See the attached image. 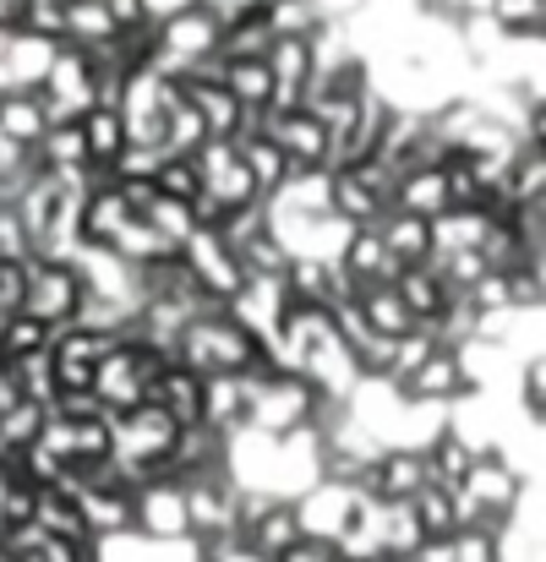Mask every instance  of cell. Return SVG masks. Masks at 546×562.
<instances>
[{
	"mask_svg": "<svg viewBox=\"0 0 546 562\" xmlns=\"http://www.w3.org/2000/svg\"><path fill=\"white\" fill-rule=\"evenodd\" d=\"M268 44H274V22H268V11H263V5H252V11H241L235 22H224V27H219V55H224V60L268 55Z\"/></svg>",
	"mask_w": 546,
	"mask_h": 562,
	"instance_id": "obj_17",
	"label": "cell"
},
{
	"mask_svg": "<svg viewBox=\"0 0 546 562\" xmlns=\"http://www.w3.org/2000/svg\"><path fill=\"white\" fill-rule=\"evenodd\" d=\"M44 126H49V115H44V99H38V88L0 93V137H11V143L33 148V143L44 137Z\"/></svg>",
	"mask_w": 546,
	"mask_h": 562,
	"instance_id": "obj_14",
	"label": "cell"
},
{
	"mask_svg": "<svg viewBox=\"0 0 546 562\" xmlns=\"http://www.w3.org/2000/svg\"><path fill=\"white\" fill-rule=\"evenodd\" d=\"M22 11L27 0H0V27H22Z\"/></svg>",
	"mask_w": 546,
	"mask_h": 562,
	"instance_id": "obj_31",
	"label": "cell"
},
{
	"mask_svg": "<svg viewBox=\"0 0 546 562\" xmlns=\"http://www.w3.org/2000/svg\"><path fill=\"white\" fill-rule=\"evenodd\" d=\"M235 257H241L246 273H285V262H290V251H285V240L274 229H257V235L235 240Z\"/></svg>",
	"mask_w": 546,
	"mask_h": 562,
	"instance_id": "obj_25",
	"label": "cell"
},
{
	"mask_svg": "<svg viewBox=\"0 0 546 562\" xmlns=\"http://www.w3.org/2000/svg\"><path fill=\"white\" fill-rule=\"evenodd\" d=\"M176 361L191 367L197 376H224V372H263V367H274L268 361V345L257 339V334H246L224 306H213V312H197V317H186L181 339H176Z\"/></svg>",
	"mask_w": 546,
	"mask_h": 562,
	"instance_id": "obj_1",
	"label": "cell"
},
{
	"mask_svg": "<svg viewBox=\"0 0 546 562\" xmlns=\"http://www.w3.org/2000/svg\"><path fill=\"white\" fill-rule=\"evenodd\" d=\"M77 503H82V519H88V536L93 541H115V536H132L137 530V492L126 481L82 486Z\"/></svg>",
	"mask_w": 546,
	"mask_h": 562,
	"instance_id": "obj_7",
	"label": "cell"
},
{
	"mask_svg": "<svg viewBox=\"0 0 546 562\" xmlns=\"http://www.w3.org/2000/svg\"><path fill=\"white\" fill-rule=\"evenodd\" d=\"M197 5H202L208 16H219V27H224V22H235L241 11H252V5H263V0H197Z\"/></svg>",
	"mask_w": 546,
	"mask_h": 562,
	"instance_id": "obj_30",
	"label": "cell"
},
{
	"mask_svg": "<svg viewBox=\"0 0 546 562\" xmlns=\"http://www.w3.org/2000/svg\"><path fill=\"white\" fill-rule=\"evenodd\" d=\"M520 398H525V415L542 426V415H546V361H542V350L525 361V372H520Z\"/></svg>",
	"mask_w": 546,
	"mask_h": 562,
	"instance_id": "obj_28",
	"label": "cell"
},
{
	"mask_svg": "<svg viewBox=\"0 0 546 562\" xmlns=\"http://www.w3.org/2000/svg\"><path fill=\"white\" fill-rule=\"evenodd\" d=\"M377 235H382V246H388V257H393L399 268L432 262V218L404 213V207H388V213L377 218Z\"/></svg>",
	"mask_w": 546,
	"mask_h": 562,
	"instance_id": "obj_11",
	"label": "cell"
},
{
	"mask_svg": "<svg viewBox=\"0 0 546 562\" xmlns=\"http://www.w3.org/2000/svg\"><path fill=\"white\" fill-rule=\"evenodd\" d=\"M224 88L246 104V110H263L274 99V71H268V55H241V60H224Z\"/></svg>",
	"mask_w": 546,
	"mask_h": 562,
	"instance_id": "obj_19",
	"label": "cell"
},
{
	"mask_svg": "<svg viewBox=\"0 0 546 562\" xmlns=\"http://www.w3.org/2000/svg\"><path fill=\"white\" fill-rule=\"evenodd\" d=\"M235 148H241V165H246V176H252L257 196H268L274 187H285V176H290V159H285V148H279L274 137H263V132H246V137H235Z\"/></svg>",
	"mask_w": 546,
	"mask_h": 562,
	"instance_id": "obj_15",
	"label": "cell"
},
{
	"mask_svg": "<svg viewBox=\"0 0 546 562\" xmlns=\"http://www.w3.org/2000/svg\"><path fill=\"white\" fill-rule=\"evenodd\" d=\"M487 16L503 27V38L520 44H542L546 27V0H487Z\"/></svg>",
	"mask_w": 546,
	"mask_h": 562,
	"instance_id": "obj_22",
	"label": "cell"
},
{
	"mask_svg": "<svg viewBox=\"0 0 546 562\" xmlns=\"http://www.w3.org/2000/svg\"><path fill=\"white\" fill-rule=\"evenodd\" d=\"M181 262H186V273L197 279V290H202L208 301H219V306L246 284V268H241L235 246H230L219 229H208V224H197L181 240Z\"/></svg>",
	"mask_w": 546,
	"mask_h": 562,
	"instance_id": "obj_3",
	"label": "cell"
},
{
	"mask_svg": "<svg viewBox=\"0 0 546 562\" xmlns=\"http://www.w3.org/2000/svg\"><path fill=\"white\" fill-rule=\"evenodd\" d=\"M421 486H426V453L421 448H377V459L361 475V492L377 503H404Z\"/></svg>",
	"mask_w": 546,
	"mask_h": 562,
	"instance_id": "obj_6",
	"label": "cell"
},
{
	"mask_svg": "<svg viewBox=\"0 0 546 562\" xmlns=\"http://www.w3.org/2000/svg\"><path fill=\"white\" fill-rule=\"evenodd\" d=\"M356 312H361L366 328H377V334H388V339H399L404 328H415V317H410V306H404V295L388 284V279H371V284H356Z\"/></svg>",
	"mask_w": 546,
	"mask_h": 562,
	"instance_id": "obj_12",
	"label": "cell"
},
{
	"mask_svg": "<svg viewBox=\"0 0 546 562\" xmlns=\"http://www.w3.org/2000/svg\"><path fill=\"white\" fill-rule=\"evenodd\" d=\"M77 126H82L88 165H110V159L126 148V121H121V110H110V104H88V110L77 115Z\"/></svg>",
	"mask_w": 546,
	"mask_h": 562,
	"instance_id": "obj_16",
	"label": "cell"
},
{
	"mask_svg": "<svg viewBox=\"0 0 546 562\" xmlns=\"http://www.w3.org/2000/svg\"><path fill=\"white\" fill-rule=\"evenodd\" d=\"M110 33H115V22H110L104 0H66V44L93 49V44H104Z\"/></svg>",
	"mask_w": 546,
	"mask_h": 562,
	"instance_id": "obj_23",
	"label": "cell"
},
{
	"mask_svg": "<svg viewBox=\"0 0 546 562\" xmlns=\"http://www.w3.org/2000/svg\"><path fill=\"white\" fill-rule=\"evenodd\" d=\"M148 398L176 420V426H191V420H202V376L181 367V361H165V372L148 382Z\"/></svg>",
	"mask_w": 546,
	"mask_h": 562,
	"instance_id": "obj_10",
	"label": "cell"
},
{
	"mask_svg": "<svg viewBox=\"0 0 546 562\" xmlns=\"http://www.w3.org/2000/svg\"><path fill=\"white\" fill-rule=\"evenodd\" d=\"M470 459H476V448L459 437V431H437L432 437V448H426V481H437V486H465V470H470Z\"/></svg>",
	"mask_w": 546,
	"mask_h": 562,
	"instance_id": "obj_20",
	"label": "cell"
},
{
	"mask_svg": "<svg viewBox=\"0 0 546 562\" xmlns=\"http://www.w3.org/2000/svg\"><path fill=\"white\" fill-rule=\"evenodd\" d=\"M257 132L274 137L290 159V170H317L328 165V121L312 110V104H296V110H257Z\"/></svg>",
	"mask_w": 546,
	"mask_h": 562,
	"instance_id": "obj_4",
	"label": "cell"
},
{
	"mask_svg": "<svg viewBox=\"0 0 546 562\" xmlns=\"http://www.w3.org/2000/svg\"><path fill=\"white\" fill-rule=\"evenodd\" d=\"M137 530L148 541H181L186 530V497L181 481H159V486H137Z\"/></svg>",
	"mask_w": 546,
	"mask_h": 562,
	"instance_id": "obj_8",
	"label": "cell"
},
{
	"mask_svg": "<svg viewBox=\"0 0 546 562\" xmlns=\"http://www.w3.org/2000/svg\"><path fill=\"white\" fill-rule=\"evenodd\" d=\"M410 514H415V525H421V536H426V541H443V536H454V530H459L454 492H448V486H437V481H426V486L410 497Z\"/></svg>",
	"mask_w": 546,
	"mask_h": 562,
	"instance_id": "obj_21",
	"label": "cell"
},
{
	"mask_svg": "<svg viewBox=\"0 0 546 562\" xmlns=\"http://www.w3.org/2000/svg\"><path fill=\"white\" fill-rule=\"evenodd\" d=\"M143 218H148V224H154V229H159V235H165V240H170L176 251H181L186 235L197 229V218H191V202H186V196H165L159 187H154V196H148Z\"/></svg>",
	"mask_w": 546,
	"mask_h": 562,
	"instance_id": "obj_24",
	"label": "cell"
},
{
	"mask_svg": "<svg viewBox=\"0 0 546 562\" xmlns=\"http://www.w3.org/2000/svg\"><path fill=\"white\" fill-rule=\"evenodd\" d=\"M22 33H38L49 44H66V0H27Z\"/></svg>",
	"mask_w": 546,
	"mask_h": 562,
	"instance_id": "obj_27",
	"label": "cell"
},
{
	"mask_svg": "<svg viewBox=\"0 0 546 562\" xmlns=\"http://www.w3.org/2000/svg\"><path fill=\"white\" fill-rule=\"evenodd\" d=\"M393 290L404 295V306H410V317H415V323H432V317L448 306V295H459V290H448V284H443L437 262H410V268H399Z\"/></svg>",
	"mask_w": 546,
	"mask_h": 562,
	"instance_id": "obj_13",
	"label": "cell"
},
{
	"mask_svg": "<svg viewBox=\"0 0 546 562\" xmlns=\"http://www.w3.org/2000/svg\"><path fill=\"white\" fill-rule=\"evenodd\" d=\"M274 562H345V552H339V541H328V536H301L290 552H279Z\"/></svg>",
	"mask_w": 546,
	"mask_h": 562,
	"instance_id": "obj_29",
	"label": "cell"
},
{
	"mask_svg": "<svg viewBox=\"0 0 546 562\" xmlns=\"http://www.w3.org/2000/svg\"><path fill=\"white\" fill-rule=\"evenodd\" d=\"M307 530H301V514H296V503H285V497H274L246 530H241V547H252L257 558H279V552H290L296 541H301Z\"/></svg>",
	"mask_w": 546,
	"mask_h": 562,
	"instance_id": "obj_9",
	"label": "cell"
},
{
	"mask_svg": "<svg viewBox=\"0 0 546 562\" xmlns=\"http://www.w3.org/2000/svg\"><path fill=\"white\" fill-rule=\"evenodd\" d=\"M393 207H404V213H421V218H437V213L448 207L443 165H426V170H410V176H399V187H393Z\"/></svg>",
	"mask_w": 546,
	"mask_h": 562,
	"instance_id": "obj_18",
	"label": "cell"
},
{
	"mask_svg": "<svg viewBox=\"0 0 546 562\" xmlns=\"http://www.w3.org/2000/svg\"><path fill=\"white\" fill-rule=\"evenodd\" d=\"M399 382V393L410 398V404H454V398H470L481 382L470 376V361L459 356V350H448V345H437L421 367L410 376H393Z\"/></svg>",
	"mask_w": 546,
	"mask_h": 562,
	"instance_id": "obj_5",
	"label": "cell"
},
{
	"mask_svg": "<svg viewBox=\"0 0 546 562\" xmlns=\"http://www.w3.org/2000/svg\"><path fill=\"white\" fill-rule=\"evenodd\" d=\"M88 301V284H82V268L77 257H27V284H22V306L33 317H44L49 328L71 323Z\"/></svg>",
	"mask_w": 546,
	"mask_h": 562,
	"instance_id": "obj_2",
	"label": "cell"
},
{
	"mask_svg": "<svg viewBox=\"0 0 546 562\" xmlns=\"http://www.w3.org/2000/svg\"><path fill=\"white\" fill-rule=\"evenodd\" d=\"M154 187L165 191V196H197L202 191V170H197V154H165L159 159V170H154Z\"/></svg>",
	"mask_w": 546,
	"mask_h": 562,
	"instance_id": "obj_26",
	"label": "cell"
}]
</instances>
